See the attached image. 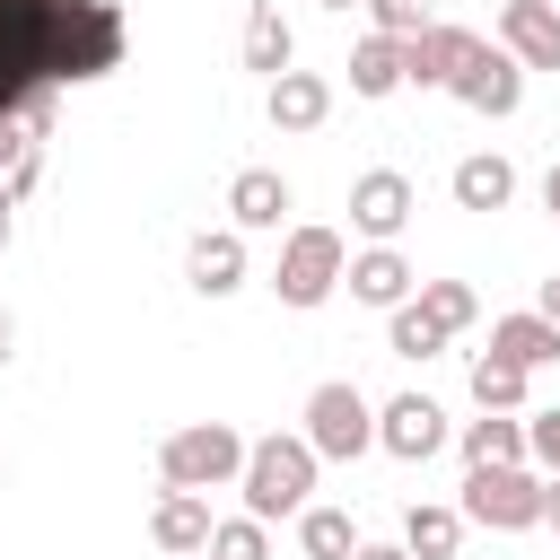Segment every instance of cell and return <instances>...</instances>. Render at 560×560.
Returning <instances> with one entry per match:
<instances>
[{"label":"cell","mask_w":560,"mask_h":560,"mask_svg":"<svg viewBox=\"0 0 560 560\" xmlns=\"http://www.w3.org/2000/svg\"><path fill=\"white\" fill-rule=\"evenodd\" d=\"M551 9H560V0H551Z\"/></svg>","instance_id":"cell-37"},{"label":"cell","mask_w":560,"mask_h":560,"mask_svg":"<svg viewBox=\"0 0 560 560\" xmlns=\"http://www.w3.org/2000/svg\"><path fill=\"white\" fill-rule=\"evenodd\" d=\"M402 88V35H359L350 52V96H394Z\"/></svg>","instance_id":"cell-19"},{"label":"cell","mask_w":560,"mask_h":560,"mask_svg":"<svg viewBox=\"0 0 560 560\" xmlns=\"http://www.w3.org/2000/svg\"><path fill=\"white\" fill-rule=\"evenodd\" d=\"M306 446L315 455H332V464H350V455H368L376 446V411H368V394L359 385H315L306 394Z\"/></svg>","instance_id":"cell-6"},{"label":"cell","mask_w":560,"mask_h":560,"mask_svg":"<svg viewBox=\"0 0 560 560\" xmlns=\"http://www.w3.org/2000/svg\"><path fill=\"white\" fill-rule=\"evenodd\" d=\"M289 52H298V35H289L280 0H254V9H245V70L280 79V70H289Z\"/></svg>","instance_id":"cell-16"},{"label":"cell","mask_w":560,"mask_h":560,"mask_svg":"<svg viewBox=\"0 0 560 560\" xmlns=\"http://www.w3.org/2000/svg\"><path fill=\"white\" fill-rule=\"evenodd\" d=\"M228 210H236V228H280V210H289V184H280L271 166H245V175L228 184Z\"/></svg>","instance_id":"cell-20"},{"label":"cell","mask_w":560,"mask_h":560,"mask_svg":"<svg viewBox=\"0 0 560 560\" xmlns=\"http://www.w3.org/2000/svg\"><path fill=\"white\" fill-rule=\"evenodd\" d=\"M315 446L306 438H254L245 446V516H298L315 490Z\"/></svg>","instance_id":"cell-2"},{"label":"cell","mask_w":560,"mask_h":560,"mask_svg":"<svg viewBox=\"0 0 560 560\" xmlns=\"http://www.w3.org/2000/svg\"><path fill=\"white\" fill-rule=\"evenodd\" d=\"M542 525H560V472L542 481Z\"/></svg>","instance_id":"cell-31"},{"label":"cell","mask_w":560,"mask_h":560,"mask_svg":"<svg viewBox=\"0 0 560 560\" xmlns=\"http://www.w3.org/2000/svg\"><path fill=\"white\" fill-rule=\"evenodd\" d=\"M332 114V79H315V70H280L271 79V122L280 131H315Z\"/></svg>","instance_id":"cell-15"},{"label":"cell","mask_w":560,"mask_h":560,"mask_svg":"<svg viewBox=\"0 0 560 560\" xmlns=\"http://www.w3.org/2000/svg\"><path fill=\"white\" fill-rule=\"evenodd\" d=\"M9 210H18V192H9V175H0V245H9Z\"/></svg>","instance_id":"cell-33"},{"label":"cell","mask_w":560,"mask_h":560,"mask_svg":"<svg viewBox=\"0 0 560 560\" xmlns=\"http://www.w3.org/2000/svg\"><path fill=\"white\" fill-rule=\"evenodd\" d=\"M534 315H551V324H560V280H542V306H534Z\"/></svg>","instance_id":"cell-32"},{"label":"cell","mask_w":560,"mask_h":560,"mask_svg":"<svg viewBox=\"0 0 560 560\" xmlns=\"http://www.w3.org/2000/svg\"><path fill=\"white\" fill-rule=\"evenodd\" d=\"M184 280H192L201 298L245 289V245H236V228H201V236L184 245Z\"/></svg>","instance_id":"cell-12"},{"label":"cell","mask_w":560,"mask_h":560,"mask_svg":"<svg viewBox=\"0 0 560 560\" xmlns=\"http://www.w3.org/2000/svg\"><path fill=\"white\" fill-rule=\"evenodd\" d=\"M464 464H525V420H508V411L464 420Z\"/></svg>","instance_id":"cell-21"},{"label":"cell","mask_w":560,"mask_h":560,"mask_svg":"<svg viewBox=\"0 0 560 560\" xmlns=\"http://www.w3.org/2000/svg\"><path fill=\"white\" fill-rule=\"evenodd\" d=\"M341 271H350L341 228H289L280 271H271V298H280V306H324V298L341 289Z\"/></svg>","instance_id":"cell-4"},{"label":"cell","mask_w":560,"mask_h":560,"mask_svg":"<svg viewBox=\"0 0 560 560\" xmlns=\"http://www.w3.org/2000/svg\"><path fill=\"white\" fill-rule=\"evenodd\" d=\"M149 534H158V551H210L219 516H210V499H201V490H166V499H158V516H149Z\"/></svg>","instance_id":"cell-14"},{"label":"cell","mask_w":560,"mask_h":560,"mask_svg":"<svg viewBox=\"0 0 560 560\" xmlns=\"http://www.w3.org/2000/svg\"><path fill=\"white\" fill-rule=\"evenodd\" d=\"M385 341H394V359H438V350H446V324H438V315H429L420 298H402V306H394V332H385Z\"/></svg>","instance_id":"cell-24"},{"label":"cell","mask_w":560,"mask_h":560,"mask_svg":"<svg viewBox=\"0 0 560 560\" xmlns=\"http://www.w3.org/2000/svg\"><path fill=\"white\" fill-rule=\"evenodd\" d=\"M542 210H551V219H560V166H551V175H542Z\"/></svg>","instance_id":"cell-34"},{"label":"cell","mask_w":560,"mask_h":560,"mask_svg":"<svg viewBox=\"0 0 560 560\" xmlns=\"http://www.w3.org/2000/svg\"><path fill=\"white\" fill-rule=\"evenodd\" d=\"M9 341H18V324H9V315H0V359H9Z\"/></svg>","instance_id":"cell-35"},{"label":"cell","mask_w":560,"mask_h":560,"mask_svg":"<svg viewBox=\"0 0 560 560\" xmlns=\"http://www.w3.org/2000/svg\"><path fill=\"white\" fill-rule=\"evenodd\" d=\"M525 455H534L542 472H560V411H534V420H525Z\"/></svg>","instance_id":"cell-29"},{"label":"cell","mask_w":560,"mask_h":560,"mask_svg":"<svg viewBox=\"0 0 560 560\" xmlns=\"http://www.w3.org/2000/svg\"><path fill=\"white\" fill-rule=\"evenodd\" d=\"M324 9H341V18H350V9H368V0H324Z\"/></svg>","instance_id":"cell-36"},{"label":"cell","mask_w":560,"mask_h":560,"mask_svg":"<svg viewBox=\"0 0 560 560\" xmlns=\"http://www.w3.org/2000/svg\"><path fill=\"white\" fill-rule=\"evenodd\" d=\"M122 44L114 0H0V175L52 140L61 88L122 70Z\"/></svg>","instance_id":"cell-1"},{"label":"cell","mask_w":560,"mask_h":560,"mask_svg":"<svg viewBox=\"0 0 560 560\" xmlns=\"http://www.w3.org/2000/svg\"><path fill=\"white\" fill-rule=\"evenodd\" d=\"M490 350L516 359V368H542V359H560V324L551 315H499L490 324Z\"/></svg>","instance_id":"cell-18"},{"label":"cell","mask_w":560,"mask_h":560,"mask_svg":"<svg viewBox=\"0 0 560 560\" xmlns=\"http://www.w3.org/2000/svg\"><path fill=\"white\" fill-rule=\"evenodd\" d=\"M402 219H411V175H402V166H368V175L350 184V228H359L368 245H394Z\"/></svg>","instance_id":"cell-7"},{"label":"cell","mask_w":560,"mask_h":560,"mask_svg":"<svg viewBox=\"0 0 560 560\" xmlns=\"http://www.w3.org/2000/svg\"><path fill=\"white\" fill-rule=\"evenodd\" d=\"M446 96H464L472 114H516V105H525V61H516L508 44H499V52L481 44V52L464 61V79H455Z\"/></svg>","instance_id":"cell-10"},{"label":"cell","mask_w":560,"mask_h":560,"mask_svg":"<svg viewBox=\"0 0 560 560\" xmlns=\"http://www.w3.org/2000/svg\"><path fill=\"white\" fill-rule=\"evenodd\" d=\"M376 9V35H420L429 26V0H368Z\"/></svg>","instance_id":"cell-28"},{"label":"cell","mask_w":560,"mask_h":560,"mask_svg":"<svg viewBox=\"0 0 560 560\" xmlns=\"http://www.w3.org/2000/svg\"><path fill=\"white\" fill-rule=\"evenodd\" d=\"M525 376H534V368L481 350V359H472V402H481V411H516V402H525Z\"/></svg>","instance_id":"cell-23"},{"label":"cell","mask_w":560,"mask_h":560,"mask_svg":"<svg viewBox=\"0 0 560 560\" xmlns=\"http://www.w3.org/2000/svg\"><path fill=\"white\" fill-rule=\"evenodd\" d=\"M350 560H411V542H359Z\"/></svg>","instance_id":"cell-30"},{"label":"cell","mask_w":560,"mask_h":560,"mask_svg":"<svg viewBox=\"0 0 560 560\" xmlns=\"http://www.w3.org/2000/svg\"><path fill=\"white\" fill-rule=\"evenodd\" d=\"M472 52H481V35H464V26H420V35H402V79H411V88H455Z\"/></svg>","instance_id":"cell-9"},{"label":"cell","mask_w":560,"mask_h":560,"mask_svg":"<svg viewBox=\"0 0 560 560\" xmlns=\"http://www.w3.org/2000/svg\"><path fill=\"white\" fill-rule=\"evenodd\" d=\"M341 280H350V298H359V306H385V315L411 298V262H402L394 245H368V254H350V271H341Z\"/></svg>","instance_id":"cell-13"},{"label":"cell","mask_w":560,"mask_h":560,"mask_svg":"<svg viewBox=\"0 0 560 560\" xmlns=\"http://www.w3.org/2000/svg\"><path fill=\"white\" fill-rule=\"evenodd\" d=\"M158 472H166V490H228V481H245V438L228 420H192L158 446Z\"/></svg>","instance_id":"cell-3"},{"label":"cell","mask_w":560,"mask_h":560,"mask_svg":"<svg viewBox=\"0 0 560 560\" xmlns=\"http://www.w3.org/2000/svg\"><path fill=\"white\" fill-rule=\"evenodd\" d=\"M298 542H306V560H350L359 551V534H350L341 508H298Z\"/></svg>","instance_id":"cell-25"},{"label":"cell","mask_w":560,"mask_h":560,"mask_svg":"<svg viewBox=\"0 0 560 560\" xmlns=\"http://www.w3.org/2000/svg\"><path fill=\"white\" fill-rule=\"evenodd\" d=\"M464 516L499 525V534H525V525H542V481L525 464H472L464 472Z\"/></svg>","instance_id":"cell-5"},{"label":"cell","mask_w":560,"mask_h":560,"mask_svg":"<svg viewBox=\"0 0 560 560\" xmlns=\"http://www.w3.org/2000/svg\"><path fill=\"white\" fill-rule=\"evenodd\" d=\"M499 44H508L525 70H560V9H551V0H508V9H499Z\"/></svg>","instance_id":"cell-11"},{"label":"cell","mask_w":560,"mask_h":560,"mask_svg":"<svg viewBox=\"0 0 560 560\" xmlns=\"http://www.w3.org/2000/svg\"><path fill=\"white\" fill-rule=\"evenodd\" d=\"M210 560H271V534H262V516H228V525L210 534Z\"/></svg>","instance_id":"cell-26"},{"label":"cell","mask_w":560,"mask_h":560,"mask_svg":"<svg viewBox=\"0 0 560 560\" xmlns=\"http://www.w3.org/2000/svg\"><path fill=\"white\" fill-rule=\"evenodd\" d=\"M402 542H411V560H455L464 508H411V516H402Z\"/></svg>","instance_id":"cell-22"},{"label":"cell","mask_w":560,"mask_h":560,"mask_svg":"<svg viewBox=\"0 0 560 560\" xmlns=\"http://www.w3.org/2000/svg\"><path fill=\"white\" fill-rule=\"evenodd\" d=\"M455 210H508L516 201V166L508 158H455Z\"/></svg>","instance_id":"cell-17"},{"label":"cell","mask_w":560,"mask_h":560,"mask_svg":"<svg viewBox=\"0 0 560 560\" xmlns=\"http://www.w3.org/2000/svg\"><path fill=\"white\" fill-rule=\"evenodd\" d=\"M376 446L402 455V464H429V455L446 446V411H438L429 394H394V402L376 411Z\"/></svg>","instance_id":"cell-8"},{"label":"cell","mask_w":560,"mask_h":560,"mask_svg":"<svg viewBox=\"0 0 560 560\" xmlns=\"http://www.w3.org/2000/svg\"><path fill=\"white\" fill-rule=\"evenodd\" d=\"M420 306H429V315H438V324H446V332H464V324H472V315H481V298H472V289H464V280H429V289H420Z\"/></svg>","instance_id":"cell-27"}]
</instances>
